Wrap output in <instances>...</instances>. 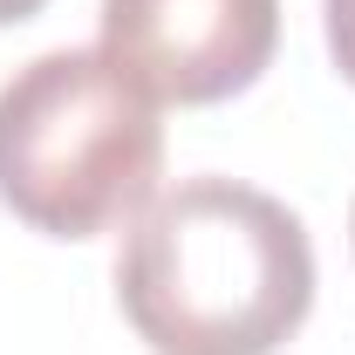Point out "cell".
Here are the masks:
<instances>
[{"label":"cell","instance_id":"cell-1","mask_svg":"<svg viewBox=\"0 0 355 355\" xmlns=\"http://www.w3.org/2000/svg\"><path fill=\"white\" fill-rule=\"evenodd\" d=\"M116 308L150 355H280L314 308V246L273 191L184 178L116 253Z\"/></svg>","mask_w":355,"mask_h":355},{"label":"cell","instance_id":"cell-2","mask_svg":"<svg viewBox=\"0 0 355 355\" xmlns=\"http://www.w3.org/2000/svg\"><path fill=\"white\" fill-rule=\"evenodd\" d=\"M164 178L157 103L103 48H48L0 83V205L28 232L96 239Z\"/></svg>","mask_w":355,"mask_h":355},{"label":"cell","instance_id":"cell-3","mask_svg":"<svg viewBox=\"0 0 355 355\" xmlns=\"http://www.w3.org/2000/svg\"><path fill=\"white\" fill-rule=\"evenodd\" d=\"M280 0H103V55L157 110H205L266 76Z\"/></svg>","mask_w":355,"mask_h":355},{"label":"cell","instance_id":"cell-4","mask_svg":"<svg viewBox=\"0 0 355 355\" xmlns=\"http://www.w3.org/2000/svg\"><path fill=\"white\" fill-rule=\"evenodd\" d=\"M321 28H328V55L342 83H355V0H321Z\"/></svg>","mask_w":355,"mask_h":355},{"label":"cell","instance_id":"cell-5","mask_svg":"<svg viewBox=\"0 0 355 355\" xmlns=\"http://www.w3.org/2000/svg\"><path fill=\"white\" fill-rule=\"evenodd\" d=\"M48 0H0V28H14V21H28V14H42Z\"/></svg>","mask_w":355,"mask_h":355},{"label":"cell","instance_id":"cell-6","mask_svg":"<svg viewBox=\"0 0 355 355\" xmlns=\"http://www.w3.org/2000/svg\"><path fill=\"white\" fill-rule=\"evenodd\" d=\"M349 239H355V212H349Z\"/></svg>","mask_w":355,"mask_h":355}]
</instances>
